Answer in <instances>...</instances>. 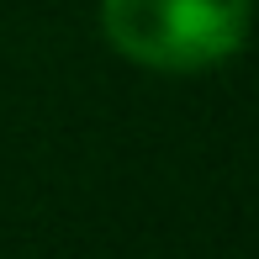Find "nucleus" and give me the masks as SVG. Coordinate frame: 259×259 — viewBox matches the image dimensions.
<instances>
[{
  "label": "nucleus",
  "instance_id": "nucleus-1",
  "mask_svg": "<svg viewBox=\"0 0 259 259\" xmlns=\"http://www.w3.org/2000/svg\"><path fill=\"white\" fill-rule=\"evenodd\" d=\"M101 27L122 58L159 74L228 64L254 32V0H101Z\"/></svg>",
  "mask_w": 259,
  "mask_h": 259
}]
</instances>
